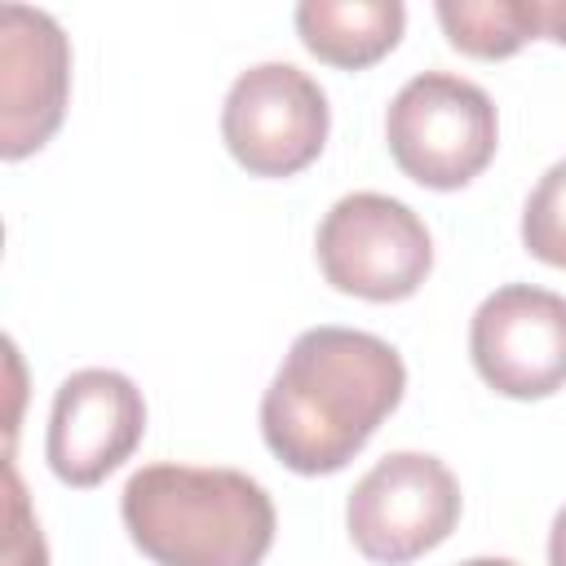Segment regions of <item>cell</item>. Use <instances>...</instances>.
<instances>
[{"label": "cell", "mask_w": 566, "mask_h": 566, "mask_svg": "<svg viewBox=\"0 0 566 566\" xmlns=\"http://www.w3.org/2000/svg\"><path fill=\"white\" fill-rule=\"evenodd\" d=\"M460 522V482L429 451H389L345 500V526L367 562L402 566L438 548Z\"/></svg>", "instance_id": "5"}, {"label": "cell", "mask_w": 566, "mask_h": 566, "mask_svg": "<svg viewBox=\"0 0 566 566\" xmlns=\"http://www.w3.org/2000/svg\"><path fill=\"white\" fill-rule=\"evenodd\" d=\"M71 97V40L53 13L0 4V155L40 150Z\"/></svg>", "instance_id": "9"}, {"label": "cell", "mask_w": 566, "mask_h": 566, "mask_svg": "<svg viewBox=\"0 0 566 566\" xmlns=\"http://www.w3.org/2000/svg\"><path fill=\"white\" fill-rule=\"evenodd\" d=\"M142 433H146L142 389L124 371L80 367L53 394L44 455L57 482L97 486L137 451Z\"/></svg>", "instance_id": "8"}, {"label": "cell", "mask_w": 566, "mask_h": 566, "mask_svg": "<svg viewBox=\"0 0 566 566\" xmlns=\"http://www.w3.org/2000/svg\"><path fill=\"white\" fill-rule=\"evenodd\" d=\"M522 243L535 261L566 270V159H557L522 208Z\"/></svg>", "instance_id": "12"}, {"label": "cell", "mask_w": 566, "mask_h": 566, "mask_svg": "<svg viewBox=\"0 0 566 566\" xmlns=\"http://www.w3.org/2000/svg\"><path fill=\"white\" fill-rule=\"evenodd\" d=\"M402 354L358 327H310L261 394L265 447L305 478L345 469L402 402Z\"/></svg>", "instance_id": "1"}, {"label": "cell", "mask_w": 566, "mask_h": 566, "mask_svg": "<svg viewBox=\"0 0 566 566\" xmlns=\"http://www.w3.org/2000/svg\"><path fill=\"white\" fill-rule=\"evenodd\" d=\"M119 517L155 566H261L279 522L256 478L172 460L124 482Z\"/></svg>", "instance_id": "2"}, {"label": "cell", "mask_w": 566, "mask_h": 566, "mask_svg": "<svg viewBox=\"0 0 566 566\" xmlns=\"http://www.w3.org/2000/svg\"><path fill=\"white\" fill-rule=\"evenodd\" d=\"M323 279L363 301H407L433 270V239L424 221L394 195L354 190L318 221Z\"/></svg>", "instance_id": "4"}, {"label": "cell", "mask_w": 566, "mask_h": 566, "mask_svg": "<svg viewBox=\"0 0 566 566\" xmlns=\"http://www.w3.org/2000/svg\"><path fill=\"white\" fill-rule=\"evenodd\" d=\"M327 93L292 62H256L234 75L221 106V142L252 177H292L327 142Z\"/></svg>", "instance_id": "6"}, {"label": "cell", "mask_w": 566, "mask_h": 566, "mask_svg": "<svg viewBox=\"0 0 566 566\" xmlns=\"http://www.w3.org/2000/svg\"><path fill=\"white\" fill-rule=\"evenodd\" d=\"M478 376L504 398H548L566 385V296L535 283L495 287L469 323Z\"/></svg>", "instance_id": "7"}, {"label": "cell", "mask_w": 566, "mask_h": 566, "mask_svg": "<svg viewBox=\"0 0 566 566\" xmlns=\"http://www.w3.org/2000/svg\"><path fill=\"white\" fill-rule=\"evenodd\" d=\"M4 566H49L40 522H35L22 478L13 469V451L4 455Z\"/></svg>", "instance_id": "13"}, {"label": "cell", "mask_w": 566, "mask_h": 566, "mask_svg": "<svg viewBox=\"0 0 566 566\" xmlns=\"http://www.w3.org/2000/svg\"><path fill=\"white\" fill-rule=\"evenodd\" d=\"M447 40L469 57H509L539 35L535 0H438L433 4Z\"/></svg>", "instance_id": "11"}, {"label": "cell", "mask_w": 566, "mask_h": 566, "mask_svg": "<svg viewBox=\"0 0 566 566\" xmlns=\"http://www.w3.org/2000/svg\"><path fill=\"white\" fill-rule=\"evenodd\" d=\"M301 44L332 66L358 71L380 62L407 27L402 0H301L296 4Z\"/></svg>", "instance_id": "10"}, {"label": "cell", "mask_w": 566, "mask_h": 566, "mask_svg": "<svg viewBox=\"0 0 566 566\" xmlns=\"http://www.w3.org/2000/svg\"><path fill=\"white\" fill-rule=\"evenodd\" d=\"M539 4V35L566 44V0H535Z\"/></svg>", "instance_id": "14"}, {"label": "cell", "mask_w": 566, "mask_h": 566, "mask_svg": "<svg viewBox=\"0 0 566 566\" xmlns=\"http://www.w3.org/2000/svg\"><path fill=\"white\" fill-rule=\"evenodd\" d=\"M460 566H517V562H509V557H469Z\"/></svg>", "instance_id": "16"}, {"label": "cell", "mask_w": 566, "mask_h": 566, "mask_svg": "<svg viewBox=\"0 0 566 566\" xmlns=\"http://www.w3.org/2000/svg\"><path fill=\"white\" fill-rule=\"evenodd\" d=\"M548 566H566V504L557 509L553 531H548Z\"/></svg>", "instance_id": "15"}, {"label": "cell", "mask_w": 566, "mask_h": 566, "mask_svg": "<svg viewBox=\"0 0 566 566\" xmlns=\"http://www.w3.org/2000/svg\"><path fill=\"white\" fill-rule=\"evenodd\" d=\"M385 142L411 181L429 190H460L495 159V102L464 75L420 71L394 93L385 111Z\"/></svg>", "instance_id": "3"}]
</instances>
